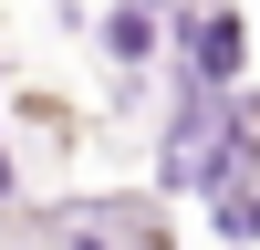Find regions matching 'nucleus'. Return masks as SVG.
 <instances>
[{"label":"nucleus","instance_id":"obj_1","mask_svg":"<svg viewBox=\"0 0 260 250\" xmlns=\"http://www.w3.org/2000/svg\"><path fill=\"white\" fill-rule=\"evenodd\" d=\"M240 11H198L187 21V83H240Z\"/></svg>","mask_w":260,"mask_h":250},{"label":"nucleus","instance_id":"obj_2","mask_svg":"<svg viewBox=\"0 0 260 250\" xmlns=\"http://www.w3.org/2000/svg\"><path fill=\"white\" fill-rule=\"evenodd\" d=\"M104 52H115V63H146V52H156V0H125V11L104 21Z\"/></svg>","mask_w":260,"mask_h":250},{"label":"nucleus","instance_id":"obj_3","mask_svg":"<svg viewBox=\"0 0 260 250\" xmlns=\"http://www.w3.org/2000/svg\"><path fill=\"white\" fill-rule=\"evenodd\" d=\"M208 219H219V240H260V198L229 188V177H219V208H208Z\"/></svg>","mask_w":260,"mask_h":250},{"label":"nucleus","instance_id":"obj_4","mask_svg":"<svg viewBox=\"0 0 260 250\" xmlns=\"http://www.w3.org/2000/svg\"><path fill=\"white\" fill-rule=\"evenodd\" d=\"M0 198H11V157H0Z\"/></svg>","mask_w":260,"mask_h":250}]
</instances>
